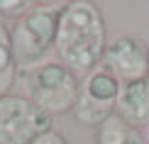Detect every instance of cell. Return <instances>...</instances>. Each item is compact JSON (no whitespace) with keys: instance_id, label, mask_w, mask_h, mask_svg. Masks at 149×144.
I'll list each match as a JSON object with an SVG mask.
<instances>
[{"instance_id":"6da1fadb","label":"cell","mask_w":149,"mask_h":144,"mask_svg":"<svg viewBox=\"0 0 149 144\" xmlns=\"http://www.w3.org/2000/svg\"><path fill=\"white\" fill-rule=\"evenodd\" d=\"M108 32L100 8L91 0L64 3L56 34V54L73 73H88L103 64Z\"/></svg>"},{"instance_id":"7a4b0ae2","label":"cell","mask_w":149,"mask_h":144,"mask_svg":"<svg viewBox=\"0 0 149 144\" xmlns=\"http://www.w3.org/2000/svg\"><path fill=\"white\" fill-rule=\"evenodd\" d=\"M61 10L64 5L42 3L34 5L24 17L15 20V24L10 27V39L17 68L29 71V68L47 64V56L56 49Z\"/></svg>"},{"instance_id":"3957f363","label":"cell","mask_w":149,"mask_h":144,"mask_svg":"<svg viewBox=\"0 0 149 144\" xmlns=\"http://www.w3.org/2000/svg\"><path fill=\"white\" fill-rule=\"evenodd\" d=\"M22 83L27 100H32L37 108H42L49 117L54 115H66L76 108L81 81L71 71L69 66H64L59 61H47V64L29 68L22 73Z\"/></svg>"},{"instance_id":"277c9868","label":"cell","mask_w":149,"mask_h":144,"mask_svg":"<svg viewBox=\"0 0 149 144\" xmlns=\"http://www.w3.org/2000/svg\"><path fill=\"white\" fill-rule=\"evenodd\" d=\"M52 132V117L24 95L0 98V144H34Z\"/></svg>"},{"instance_id":"5b68a950","label":"cell","mask_w":149,"mask_h":144,"mask_svg":"<svg viewBox=\"0 0 149 144\" xmlns=\"http://www.w3.org/2000/svg\"><path fill=\"white\" fill-rule=\"evenodd\" d=\"M120 81L108 71L103 64L88 71L81 81V90L73 115L83 125H103L108 117L115 115L117 98H120Z\"/></svg>"},{"instance_id":"8992f818","label":"cell","mask_w":149,"mask_h":144,"mask_svg":"<svg viewBox=\"0 0 149 144\" xmlns=\"http://www.w3.org/2000/svg\"><path fill=\"white\" fill-rule=\"evenodd\" d=\"M103 66L120 83L149 78V47L137 37H117L110 42L103 56Z\"/></svg>"},{"instance_id":"52a82bcc","label":"cell","mask_w":149,"mask_h":144,"mask_svg":"<svg viewBox=\"0 0 149 144\" xmlns=\"http://www.w3.org/2000/svg\"><path fill=\"white\" fill-rule=\"evenodd\" d=\"M127 125L134 129H149V78L130 81L120 86V98H117V110Z\"/></svg>"},{"instance_id":"ba28073f","label":"cell","mask_w":149,"mask_h":144,"mask_svg":"<svg viewBox=\"0 0 149 144\" xmlns=\"http://www.w3.org/2000/svg\"><path fill=\"white\" fill-rule=\"evenodd\" d=\"M95 144H147V139L120 115H113L95 127Z\"/></svg>"},{"instance_id":"9c48e42d","label":"cell","mask_w":149,"mask_h":144,"mask_svg":"<svg viewBox=\"0 0 149 144\" xmlns=\"http://www.w3.org/2000/svg\"><path fill=\"white\" fill-rule=\"evenodd\" d=\"M17 61L15 51H12V39H10V27L5 20H0V98L8 95L10 88L15 86L17 78Z\"/></svg>"},{"instance_id":"30bf717a","label":"cell","mask_w":149,"mask_h":144,"mask_svg":"<svg viewBox=\"0 0 149 144\" xmlns=\"http://www.w3.org/2000/svg\"><path fill=\"white\" fill-rule=\"evenodd\" d=\"M32 8H34V3H29V0H0V15L3 17H15V20H20V17H24Z\"/></svg>"},{"instance_id":"8fae6325","label":"cell","mask_w":149,"mask_h":144,"mask_svg":"<svg viewBox=\"0 0 149 144\" xmlns=\"http://www.w3.org/2000/svg\"><path fill=\"white\" fill-rule=\"evenodd\" d=\"M34 144H69V142H66V137H64V134H59L56 129H52V132L42 134Z\"/></svg>"},{"instance_id":"7c38bea8","label":"cell","mask_w":149,"mask_h":144,"mask_svg":"<svg viewBox=\"0 0 149 144\" xmlns=\"http://www.w3.org/2000/svg\"><path fill=\"white\" fill-rule=\"evenodd\" d=\"M144 139H147V144H149V129H147V134H144Z\"/></svg>"}]
</instances>
